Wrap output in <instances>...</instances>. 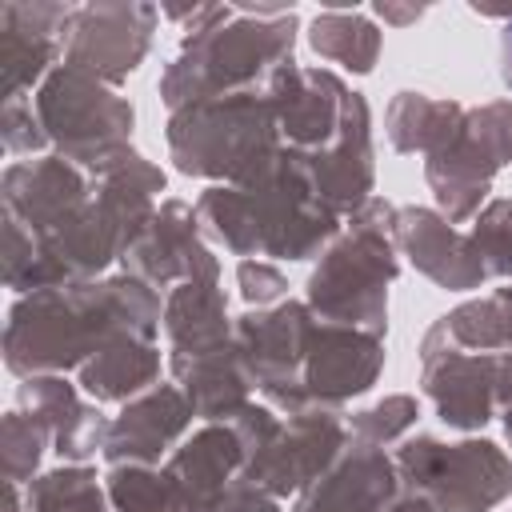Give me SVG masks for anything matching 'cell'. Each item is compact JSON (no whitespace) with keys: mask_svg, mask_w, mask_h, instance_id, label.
I'll list each match as a JSON object with an SVG mask.
<instances>
[{"mask_svg":"<svg viewBox=\"0 0 512 512\" xmlns=\"http://www.w3.org/2000/svg\"><path fill=\"white\" fill-rule=\"evenodd\" d=\"M508 76H512V64H508Z\"/></svg>","mask_w":512,"mask_h":512,"instance_id":"1","label":"cell"}]
</instances>
